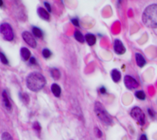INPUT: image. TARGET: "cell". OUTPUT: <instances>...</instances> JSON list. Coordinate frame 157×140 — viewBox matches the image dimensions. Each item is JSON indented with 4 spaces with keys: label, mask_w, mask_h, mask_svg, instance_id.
Listing matches in <instances>:
<instances>
[{
    "label": "cell",
    "mask_w": 157,
    "mask_h": 140,
    "mask_svg": "<svg viewBox=\"0 0 157 140\" xmlns=\"http://www.w3.org/2000/svg\"><path fill=\"white\" fill-rule=\"evenodd\" d=\"M46 84V79L44 75L40 73L33 72L31 73L26 78V85L27 87L33 92H38L42 89Z\"/></svg>",
    "instance_id": "cell-1"
},
{
    "label": "cell",
    "mask_w": 157,
    "mask_h": 140,
    "mask_svg": "<svg viewBox=\"0 0 157 140\" xmlns=\"http://www.w3.org/2000/svg\"><path fill=\"white\" fill-rule=\"evenodd\" d=\"M142 20L144 25L150 28H157V5L154 4L145 8Z\"/></svg>",
    "instance_id": "cell-2"
},
{
    "label": "cell",
    "mask_w": 157,
    "mask_h": 140,
    "mask_svg": "<svg viewBox=\"0 0 157 140\" xmlns=\"http://www.w3.org/2000/svg\"><path fill=\"white\" fill-rule=\"evenodd\" d=\"M94 112H95L99 120L101 121H102L104 124L110 125L112 123V120H111L110 114L107 112L105 108H104V106L101 102H96L95 104H94Z\"/></svg>",
    "instance_id": "cell-3"
},
{
    "label": "cell",
    "mask_w": 157,
    "mask_h": 140,
    "mask_svg": "<svg viewBox=\"0 0 157 140\" xmlns=\"http://www.w3.org/2000/svg\"><path fill=\"white\" fill-rule=\"evenodd\" d=\"M131 117L137 121L140 126H144L145 123V115L139 107H134L131 110Z\"/></svg>",
    "instance_id": "cell-4"
},
{
    "label": "cell",
    "mask_w": 157,
    "mask_h": 140,
    "mask_svg": "<svg viewBox=\"0 0 157 140\" xmlns=\"http://www.w3.org/2000/svg\"><path fill=\"white\" fill-rule=\"evenodd\" d=\"M1 33L6 40L11 41L14 40V31L9 24L4 23L1 24Z\"/></svg>",
    "instance_id": "cell-5"
},
{
    "label": "cell",
    "mask_w": 157,
    "mask_h": 140,
    "mask_svg": "<svg viewBox=\"0 0 157 140\" xmlns=\"http://www.w3.org/2000/svg\"><path fill=\"white\" fill-rule=\"evenodd\" d=\"M124 84L126 85V87L128 89H130V90H133V89H135L138 87V82L135 80V78H133L130 75H126L124 77Z\"/></svg>",
    "instance_id": "cell-6"
},
{
    "label": "cell",
    "mask_w": 157,
    "mask_h": 140,
    "mask_svg": "<svg viewBox=\"0 0 157 140\" xmlns=\"http://www.w3.org/2000/svg\"><path fill=\"white\" fill-rule=\"evenodd\" d=\"M22 36H23L24 40L27 43L30 47H31V48H36L37 47V42H36V40H35V39L33 37V35L31 33H30L29 31H24Z\"/></svg>",
    "instance_id": "cell-7"
},
{
    "label": "cell",
    "mask_w": 157,
    "mask_h": 140,
    "mask_svg": "<svg viewBox=\"0 0 157 140\" xmlns=\"http://www.w3.org/2000/svg\"><path fill=\"white\" fill-rule=\"evenodd\" d=\"M114 50L119 55H122V54L126 52V48L124 47L123 43L119 40H114Z\"/></svg>",
    "instance_id": "cell-8"
},
{
    "label": "cell",
    "mask_w": 157,
    "mask_h": 140,
    "mask_svg": "<svg viewBox=\"0 0 157 140\" xmlns=\"http://www.w3.org/2000/svg\"><path fill=\"white\" fill-rule=\"evenodd\" d=\"M2 99H3V103H4V106L5 108L7 110V111H11L12 110V104L10 102L8 97H7V94H6V92L4 91L3 93H2Z\"/></svg>",
    "instance_id": "cell-9"
},
{
    "label": "cell",
    "mask_w": 157,
    "mask_h": 140,
    "mask_svg": "<svg viewBox=\"0 0 157 140\" xmlns=\"http://www.w3.org/2000/svg\"><path fill=\"white\" fill-rule=\"evenodd\" d=\"M37 13L39 15V16L40 18H42L43 20H46V21H49V12L46 11L45 9H43L42 7H39L38 10H37Z\"/></svg>",
    "instance_id": "cell-10"
},
{
    "label": "cell",
    "mask_w": 157,
    "mask_h": 140,
    "mask_svg": "<svg viewBox=\"0 0 157 140\" xmlns=\"http://www.w3.org/2000/svg\"><path fill=\"white\" fill-rule=\"evenodd\" d=\"M110 75H111L112 80H113L115 83L119 82V80H120V78H121V74H120V72H119L118 69H113V70H111Z\"/></svg>",
    "instance_id": "cell-11"
},
{
    "label": "cell",
    "mask_w": 157,
    "mask_h": 140,
    "mask_svg": "<svg viewBox=\"0 0 157 140\" xmlns=\"http://www.w3.org/2000/svg\"><path fill=\"white\" fill-rule=\"evenodd\" d=\"M135 62H137L138 66L140 67V68H143L145 65V63H146L144 58L139 53H135Z\"/></svg>",
    "instance_id": "cell-12"
},
{
    "label": "cell",
    "mask_w": 157,
    "mask_h": 140,
    "mask_svg": "<svg viewBox=\"0 0 157 140\" xmlns=\"http://www.w3.org/2000/svg\"><path fill=\"white\" fill-rule=\"evenodd\" d=\"M20 54H21V57H22L23 60L26 61V60H28L30 59L31 51L27 48H22L20 50Z\"/></svg>",
    "instance_id": "cell-13"
},
{
    "label": "cell",
    "mask_w": 157,
    "mask_h": 140,
    "mask_svg": "<svg viewBox=\"0 0 157 140\" xmlns=\"http://www.w3.org/2000/svg\"><path fill=\"white\" fill-rule=\"evenodd\" d=\"M85 38L86 42L88 43L90 46H93L96 43V37L94 36L93 34H92V33H87L85 36Z\"/></svg>",
    "instance_id": "cell-14"
},
{
    "label": "cell",
    "mask_w": 157,
    "mask_h": 140,
    "mask_svg": "<svg viewBox=\"0 0 157 140\" xmlns=\"http://www.w3.org/2000/svg\"><path fill=\"white\" fill-rule=\"evenodd\" d=\"M51 92L56 97H59L61 94V88L58 84H53L51 85Z\"/></svg>",
    "instance_id": "cell-15"
},
{
    "label": "cell",
    "mask_w": 157,
    "mask_h": 140,
    "mask_svg": "<svg viewBox=\"0 0 157 140\" xmlns=\"http://www.w3.org/2000/svg\"><path fill=\"white\" fill-rule=\"evenodd\" d=\"M74 36H75V39H76L77 41L81 42V43H83V42H85V36H83V35L81 33L80 31H77V30H76V31H75V33H74Z\"/></svg>",
    "instance_id": "cell-16"
},
{
    "label": "cell",
    "mask_w": 157,
    "mask_h": 140,
    "mask_svg": "<svg viewBox=\"0 0 157 140\" xmlns=\"http://www.w3.org/2000/svg\"><path fill=\"white\" fill-rule=\"evenodd\" d=\"M50 75H51V77L56 80L59 79V77H60V72L58 68H52L50 70Z\"/></svg>",
    "instance_id": "cell-17"
},
{
    "label": "cell",
    "mask_w": 157,
    "mask_h": 140,
    "mask_svg": "<svg viewBox=\"0 0 157 140\" xmlns=\"http://www.w3.org/2000/svg\"><path fill=\"white\" fill-rule=\"evenodd\" d=\"M33 33L36 38H42V31L38 27H33Z\"/></svg>",
    "instance_id": "cell-18"
},
{
    "label": "cell",
    "mask_w": 157,
    "mask_h": 140,
    "mask_svg": "<svg viewBox=\"0 0 157 140\" xmlns=\"http://www.w3.org/2000/svg\"><path fill=\"white\" fill-rule=\"evenodd\" d=\"M135 95L139 100H144L145 99V93L143 91H137L135 93Z\"/></svg>",
    "instance_id": "cell-19"
},
{
    "label": "cell",
    "mask_w": 157,
    "mask_h": 140,
    "mask_svg": "<svg viewBox=\"0 0 157 140\" xmlns=\"http://www.w3.org/2000/svg\"><path fill=\"white\" fill-rule=\"evenodd\" d=\"M19 95H20V98L22 99V101H23L24 103H28V102H29L30 99H29V96H28V94H26V93H24V94L19 93Z\"/></svg>",
    "instance_id": "cell-20"
},
{
    "label": "cell",
    "mask_w": 157,
    "mask_h": 140,
    "mask_svg": "<svg viewBox=\"0 0 157 140\" xmlns=\"http://www.w3.org/2000/svg\"><path fill=\"white\" fill-rule=\"evenodd\" d=\"M42 55H43V57H44L45 59H49V58H50V56H51V51H50L49 49H44L42 50Z\"/></svg>",
    "instance_id": "cell-21"
},
{
    "label": "cell",
    "mask_w": 157,
    "mask_h": 140,
    "mask_svg": "<svg viewBox=\"0 0 157 140\" xmlns=\"http://www.w3.org/2000/svg\"><path fill=\"white\" fill-rule=\"evenodd\" d=\"M2 140H13V137L8 132H4L2 134Z\"/></svg>",
    "instance_id": "cell-22"
},
{
    "label": "cell",
    "mask_w": 157,
    "mask_h": 140,
    "mask_svg": "<svg viewBox=\"0 0 157 140\" xmlns=\"http://www.w3.org/2000/svg\"><path fill=\"white\" fill-rule=\"evenodd\" d=\"M0 56H1V61H2V63L5 64V65H7V64H8V60H7L6 57L4 55V53H3V52L0 53Z\"/></svg>",
    "instance_id": "cell-23"
},
{
    "label": "cell",
    "mask_w": 157,
    "mask_h": 140,
    "mask_svg": "<svg viewBox=\"0 0 157 140\" xmlns=\"http://www.w3.org/2000/svg\"><path fill=\"white\" fill-rule=\"evenodd\" d=\"M94 132H95V135H96L97 137H102V133H101V131L100 130L98 127L94 128Z\"/></svg>",
    "instance_id": "cell-24"
},
{
    "label": "cell",
    "mask_w": 157,
    "mask_h": 140,
    "mask_svg": "<svg viewBox=\"0 0 157 140\" xmlns=\"http://www.w3.org/2000/svg\"><path fill=\"white\" fill-rule=\"evenodd\" d=\"M71 22H72V24H74L75 26H77V27H79V21H78L76 18L71 19Z\"/></svg>",
    "instance_id": "cell-25"
},
{
    "label": "cell",
    "mask_w": 157,
    "mask_h": 140,
    "mask_svg": "<svg viewBox=\"0 0 157 140\" xmlns=\"http://www.w3.org/2000/svg\"><path fill=\"white\" fill-rule=\"evenodd\" d=\"M33 127V128H34V129H36L37 131H40V126L39 122H34Z\"/></svg>",
    "instance_id": "cell-26"
},
{
    "label": "cell",
    "mask_w": 157,
    "mask_h": 140,
    "mask_svg": "<svg viewBox=\"0 0 157 140\" xmlns=\"http://www.w3.org/2000/svg\"><path fill=\"white\" fill-rule=\"evenodd\" d=\"M44 5H45V6L47 7V11L48 12H51V6H50V5L48 3V2H44Z\"/></svg>",
    "instance_id": "cell-27"
},
{
    "label": "cell",
    "mask_w": 157,
    "mask_h": 140,
    "mask_svg": "<svg viewBox=\"0 0 157 140\" xmlns=\"http://www.w3.org/2000/svg\"><path fill=\"white\" fill-rule=\"evenodd\" d=\"M30 63H31V65H33V64L35 65V64H36V59H35L34 57L31 58V59H30Z\"/></svg>",
    "instance_id": "cell-28"
},
{
    "label": "cell",
    "mask_w": 157,
    "mask_h": 140,
    "mask_svg": "<svg viewBox=\"0 0 157 140\" xmlns=\"http://www.w3.org/2000/svg\"><path fill=\"white\" fill-rule=\"evenodd\" d=\"M139 140H148V139H147V137H146V135L143 134V135H141V136H140Z\"/></svg>",
    "instance_id": "cell-29"
},
{
    "label": "cell",
    "mask_w": 157,
    "mask_h": 140,
    "mask_svg": "<svg viewBox=\"0 0 157 140\" xmlns=\"http://www.w3.org/2000/svg\"><path fill=\"white\" fill-rule=\"evenodd\" d=\"M147 111H148V113H149V115H150L152 118H154V111H153L152 109H148Z\"/></svg>",
    "instance_id": "cell-30"
},
{
    "label": "cell",
    "mask_w": 157,
    "mask_h": 140,
    "mask_svg": "<svg viewBox=\"0 0 157 140\" xmlns=\"http://www.w3.org/2000/svg\"><path fill=\"white\" fill-rule=\"evenodd\" d=\"M100 92H101V93H102V94H104V93H106V88L105 87H101L100 88Z\"/></svg>",
    "instance_id": "cell-31"
}]
</instances>
